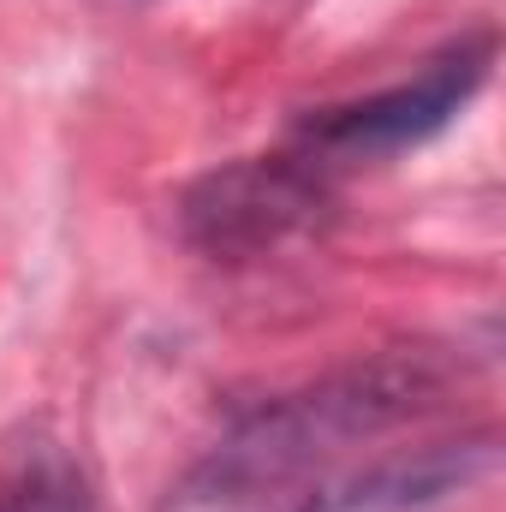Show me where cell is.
I'll return each instance as SVG.
<instances>
[{"label": "cell", "instance_id": "6da1fadb", "mask_svg": "<svg viewBox=\"0 0 506 512\" xmlns=\"http://www.w3.org/2000/svg\"><path fill=\"white\" fill-rule=\"evenodd\" d=\"M447 393V370L435 352L405 346V352H381L364 364H346L316 387L262 405L251 423L215 453V477L221 483H274L310 459H328L352 441H370L381 429L429 411Z\"/></svg>", "mask_w": 506, "mask_h": 512}, {"label": "cell", "instance_id": "7a4b0ae2", "mask_svg": "<svg viewBox=\"0 0 506 512\" xmlns=\"http://www.w3.org/2000/svg\"><path fill=\"white\" fill-rule=\"evenodd\" d=\"M322 209L328 185L310 155H245L203 173L179 197V227L215 262H251L310 233Z\"/></svg>", "mask_w": 506, "mask_h": 512}, {"label": "cell", "instance_id": "3957f363", "mask_svg": "<svg viewBox=\"0 0 506 512\" xmlns=\"http://www.w3.org/2000/svg\"><path fill=\"white\" fill-rule=\"evenodd\" d=\"M495 72V36H459L447 54H435L417 78L381 90V96H364L352 108H328L304 126V155L316 167L328 161H393L429 137L453 126L471 96L489 84Z\"/></svg>", "mask_w": 506, "mask_h": 512}, {"label": "cell", "instance_id": "277c9868", "mask_svg": "<svg viewBox=\"0 0 506 512\" xmlns=\"http://www.w3.org/2000/svg\"><path fill=\"white\" fill-rule=\"evenodd\" d=\"M495 459H501V447H495L489 429L465 435V441H435V447H417V453L376 459V465L316 489L292 512H435L453 495L477 489L495 471Z\"/></svg>", "mask_w": 506, "mask_h": 512}, {"label": "cell", "instance_id": "5b68a950", "mask_svg": "<svg viewBox=\"0 0 506 512\" xmlns=\"http://www.w3.org/2000/svg\"><path fill=\"white\" fill-rule=\"evenodd\" d=\"M0 512H96L72 447L48 423H18L0 441Z\"/></svg>", "mask_w": 506, "mask_h": 512}]
</instances>
